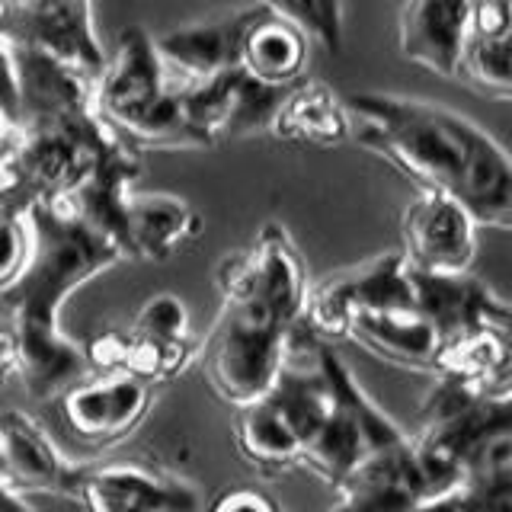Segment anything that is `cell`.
<instances>
[{
    "label": "cell",
    "instance_id": "31",
    "mask_svg": "<svg viewBox=\"0 0 512 512\" xmlns=\"http://www.w3.org/2000/svg\"><path fill=\"white\" fill-rule=\"evenodd\" d=\"M0 477H10V480H13L10 461H7V452H4V442H0Z\"/></svg>",
    "mask_w": 512,
    "mask_h": 512
},
{
    "label": "cell",
    "instance_id": "25",
    "mask_svg": "<svg viewBox=\"0 0 512 512\" xmlns=\"http://www.w3.org/2000/svg\"><path fill=\"white\" fill-rule=\"evenodd\" d=\"M32 256V224L26 212L0 208V292L23 276Z\"/></svg>",
    "mask_w": 512,
    "mask_h": 512
},
{
    "label": "cell",
    "instance_id": "32",
    "mask_svg": "<svg viewBox=\"0 0 512 512\" xmlns=\"http://www.w3.org/2000/svg\"><path fill=\"white\" fill-rule=\"evenodd\" d=\"M7 132H10V125L4 122V116H0V144H4V141H7Z\"/></svg>",
    "mask_w": 512,
    "mask_h": 512
},
{
    "label": "cell",
    "instance_id": "14",
    "mask_svg": "<svg viewBox=\"0 0 512 512\" xmlns=\"http://www.w3.org/2000/svg\"><path fill=\"white\" fill-rule=\"evenodd\" d=\"M474 0H407L400 10V55L452 80L458 74Z\"/></svg>",
    "mask_w": 512,
    "mask_h": 512
},
{
    "label": "cell",
    "instance_id": "9",
    "mask_svg": "<svg viewBox=\"0 0 512 512\" xmlns=\"http://www.w3.org/2000/svg\"><path fill=\"white\" fill-rule=\"evenodd\" d=\"M285 90L288 87H272L256 80L240 64L176 87L186 119L205 138L208 148L231 138L269 132Z\"/></svg>",
    "mask_w": 512,
    "mask_h": 512
},
{
    "label": "cell",
    "instance_id": "22",
    "mask_svg": "<svg viewBox=\"0 0 512 512\" xmlns=\"http://www.w3.org/2000/svg\"><path fill=\"white\" fill-rule=\"evenodd\" d=\"M234 439L240 455H244L256 471L276 477L295 468L301 458V439L285 420V413L272 404L269 394L234 407Z\"/></svg>",
    "mask_w": 512,
    "mask_h": 512
},
{
    "label": "cell",
    "instance_id": "7",
    "mask_svg": "<svg viewBox=\"0 0 512 512\" xmlns=\"http://www.w3.org/2000/svg\"><path fill=\"white\" fill-rule=\"evenodd\" d=\"M314 356L330 384V410L314 432V439L304 445L298 464L336 487L352 474L356 464L394 452V448L407 445L410 436H404L391 416H384V410L375 407V400L359 388V381L352 378L327 340H317Z\"/></svg>",
    "mask_w": 512,
    "mask_h": 512
},
{
    "label": "cell",
    "instance_id": "23",
    "mask_svg": "<svg viewBox=\"0 0 512 512\" xmlns=\"http://www.w3.org/2000/svg\"><path fill=\"white\" fill-rule=\"evenodd\" d=\"M192 359V343L186 340H157V336H144L128 330L125 352L119 372L132 375L144 384H167L183 372Z\"/></svg>",
    "mask_w": 512,
    "mask_h": 512
},
{
    "label": "cell",
    "instance_id": "26",
    "mask_svg": "<svg viewBox=\"0 0 512 512\" xmlns=\"http://www.w3.org/2000/svg\"><path fill=\"white\" fill-rule=\"evenodd\" d=\"M132 330L144 336H157V340H186L189 336L186 304L173 295H157L138 311Z\"/></svg>",
    "mask_w": 512,
    "mask_h": 512
},
{
    "label": "cell",
    "instance_id": "15",
    "mask_svg": "<svg viewBox=\"0 0 512 512\" xmlns=\"http://www.w3.org/2000/svg\"><path fill=\"white\" fill-rule=\"evenodd\" d=\"M493 100H512V0H474L458 74Z\"/></svg>",
    "mask_w": 512,
    "mask_h": 512
},
{
    "label": "cell",
    "instance_id": "16",
    "mask_svg": "<svg viewBox=\"0 0 512 512\" xmlns=\"http://www.w3.org/2000/svg\"><path fill=\"white\" fill-rule=\"evenodd\" d=\"M311 36L288 16L276 13L266 4L250 7V20L240 39L237 64L256 80L272 87H292L304 77L311 58Z\"/></svg>",
    "mask_w": 512,
    "mask_h": 512
},
{
    "label": "cell",
    "instance_id": "3",
    "mask_svg": "<svg viewBox=\"0 0 512 512\" xmlns=\"http://www.w3.org/2000/svg\"><path fill=\"white\" fill-rule=\"evenodd\" d=\"M32 256L23 276L0 292L20 343V375L32 400H52L93 368L87 352L61 333L58 314L80 285L125 260L119 240L68 199L29 205Z\"/></svg>",
    "mask_w": 512,
    "mask_h": 512
},
{
    "label": "cell",
    "instance_id": "10",
    "mask_svg": "<svg viewBox=\"0 0 512 512\" xmlns=\"http://www.w3.org/2000/svg\"><path fill=\"white\" fill-rule=\"evenodd\" d=\"M0 36L32 45L100 80L106 52L96 42L90 0H0Z\"/></svg>",
    "mask_w": 512,
    "mask_h": 512
},
{
    "label": "cell",
    "instance_id": "12",
    "mask_svg": "<svg viewBox=\"0 0 512 512\" xmlns=\"http://www.w3.org/2000/svg\"><path fill=\"white\" fill-rule=\"evenodd\" d=\"M477 228L474 215L452 196L420 189L400 218V253L420 272H468L477 253Z\"/></svg>",
    "mask_w": 512,
    "mask_h": 512
},
{
    "label": "cell",
    "instance_id": "19",
    "mask_svg": "<svg viewBox=\"0 0 512 512\" xmlns=\"http://www.w3.org/2000/svg\"><path fill=\"white\" fill-rule=\"evenodd\" d=\"M247 20H250V10H240V13L221 16V20L173 29L154 42H157L160 58L167 64V71L180 74L183 84H192V80H202L208 74H218L224 68H231V64H237Z\"/></svg>",
    "mask_w": 512,
    "mask_h": 512
},
{
    "label": "cell",
    "instance_id": "1",
    "mask_svg": "<svg viewBox=\"0 0 512 512\" xmlns=\"http://www.w3.org/2000/svg\"><path fill=\"white\" fill-rule=\"evenodd\" d=\"M221 314L202 352L205 378L224 404L260 397L288 359L304 320L308 272L282 224H263L250 250L228 253L215 269Z\"/></svg>",
    "mask_w": 512,
    "mask_h": 512
},
{
    "label": "cell",
    "instance_id": "6",
    "mask_svg": "<svg viewBox=\"0 0 512 512\" xmlns=\"http://www.w3.org/2000/svg\"><path fill=\"white\" fill-rule=\"evenodd\" d=\"M167 64L141 26H128L96 80V109L135 148H208L186 119L180 93L167 84Z\"/></svg>",
    "mask_w": 512,
    "mask_h": 512
},
{
    "label": "cell",
    "instance_id": "4",
    "mask_svg": "<svg viewBox=\"0 0 512 512\" xmlns=\"http://www.w3.org/2000/svg\"><path fill=\"white\" fill-rule=\"evenodd\" d=\"M410 439L429 487L426 509L512 512V397L436 378Z\"/></svg>",
    "mask_w": 512,
    "mask_h": 512
},
{
    "label": "cell",
    "instance_id": "28",
    "mask_svg": "<svg viewBox=\"0 0 512 512\" xmlns=\"http://www.w3.org/2000/svg\"><path fill=\"white\" fill-rule=\"evenodd\" d=\"M212 509H224V512H272V509H279V503L272 500V496L260 493V490H244V487H234L228 490L224 496H218V500L212 503Z\"/></svg>",
    "mask_w": 512,
    "mask_h": 512
},
{
    "label": "cell",
    "instance_id": "20",
    "mask_svg": "<svg viewBox=\"0 0 512 512\" xmlns=\"http://www.w3.org/2000/svg\"><path fill=\"white\" fill-rule=\"evenodd\" d=\"M0 442L10 461L13 480L20 487L52 490V493H74L77 464L61 455L52 436L23 410L0 413Z\"/></svg>",
    "mask_w": 512,
    "mask_h": 512
},
{
    "label": "cell",
    "instance_id": "2",
    "mask_svg": "<svg viewBox=\"0 0 512 512\" xmlns=\"http://www.w3.org/2000/svg\"><path fill=\"white\" fill-rule=\"evenodd\" d=\"M352 138L413 180L452 196L480 228L512 231V154L458 112L388 93L346 96Z\"/></svg>",
    "mask_w": 512,
    "mask_h": 512
},
{
    "label": "cell",
    "instance_id": "30",
    "mask_svg": "<svg viewBox=\"0 0 512 512\" xmlns=\"http://www.w3.org/2000/svg\"><path fill=\"white\" fill-rule=\"evenodd\" d=\"M0 509H29V503L20 493V484L10 477H0Z\"/></svg>",
    "mask_w": 512,
    "mask_h": 512
},
{
    "label": "cell",
    "instance_id": "18",
    "mask_svg": "<svg viewBox=\"0 0 512 512\" xmlns=\"http://www.w3.org/2000/svg\"><path fill=\"white\" fill-rule=\"evenodd\" d=\"M202 218L176 196H132L122 208V253L125 260H167L189 237H199Z\"/></svg>",
    "mask_w": 512,
    "mask_h": 512
},
{
    "label": "cell",
    "instance_id": "13",
    "mask_svg": "<svg viewBox=\"0 0 512 512\" xmlns=\"http://www.w3.org/2000/svg\"><path fill=\"white\" fill-rule=\"evenodd\" d=\"M74 493L96 512H192L202 506L192 480L135 461L80 468Z\"/></svg>",
    "mask_w": 512,
    "mask_h": 512
},
{
    "label": "cell",
    "instance_id": "27",
    "mask_svg": "<svg viewBox=\"0 0 512 512\" xmlns=\"http://www.w3.org/2000/svg\"><path fill=\"white\" fill-rule=\"evenodd\" d=\"M0 116L13 128L20 122V87H16V64L10 42L0 36Z\"/></svg>",
    "mask_w": 512,
    "mask_h": 512
},
{
    "label": "cell",
    "instance_id": "11",
    "mask_svg": "<svg viewBox=\"0 0 512 512\" xmlns=\"http://www.w3.org/2000/svg\"><path fill=\"white\" fill-rule=\"evenodd\" d=\"M64 423L74 439L93 448H109L144 423L154 391L125 372H100V378H80L68 384L61 394Z\"/></svg>",
    "mask_w": 512,
    "mask_h": 512
},
{
    "label": "cell",
    "instance_id": "29",
    "mask_svg": "<svg viewBox=\"0 0 512 512\" xmlns=\"http://www.w3.org/2000/svg\"><path fill=\"white\" fill-rule=\"evenodd\" d=\"M16 372H20V343H16L10 317L0 311V384Z\"/></svg>",
    "mask_w": 512,
    "mask_h": 512
},
{
    "label": "cell",
    "instance_id": "21",
    "mask_svg": "<svg viewBox=\"0 0 512 512\" xmlns=\"http://www.w3.org/2000/svg\"><path fill=\"white\" fill-rule=\"evenodd\" d=\"M269 132L285 141L336 148V144L352 138V122L346 103L327 84H320V80H295L285 90Z\"/></svg>",
    "mask_w": 512,
    "mask_h": 512
},
{
    "label": "cell",
    "instance_id": "17",
    "mask_svg": "<svg viewBox=\"0 0 512 512\" xmlns=\"http://www.w3.org/2000/svg\"><path fill=\"white\" fill-rule=\"evenodd\" d=\"M349 340L362 349L375 352L378 359L410 368V372L432 375L436 352L442 346L436 327L416 308H391V311H365L349 320Z\"/></svg>",
    "mask_w": 512,
    "mask_h": 512
},
{
    "label": "cell",
    "instance_id": "24",
    "mask_svg": "<svg viewBox=\"0 0 512 512\" xmlns=\"http://www.w3.org/2000/svg\"><path fill=\"white\" fill-rule=\"evenodd\" d=\"M276 13L298 23L327 52H340L343 45V0H260Z\"/></svg>",
    "mask_w": 512,
    "mask_h": 512
},
{
    "label": "cell",
    "instance_id": "8",
    "mask_svg": "<svg viewBox=\"0 0 512 512\" xmlns=\"http://www.w3.org/2000/svg\"><path fill=\"white\" fill-rule=\"evenodd\" d=\"M391 308H416L404 253H381L362 266L333 272L317 285H308L304 327L330 343L343 340L356 314Z\"/></svg>",
    "mask_w": 512,
    "mask_h": 512
},
{
    "label": "cell",
    "instance_id": "5",
    "mask_svg": "<svg viewBox=\"0 0 512 512\" xmlns=\"http://www.w3.org/2000/svg\"><path fill=\"white\" fill-rule=\"evenodd\" d=\"M96 106L61 112H26L0 144V208L29 212L36 202H55L128 148Z\"/></svg>",
    "mask_w": 512,
    "mask_h": 512
}]
</instances>
